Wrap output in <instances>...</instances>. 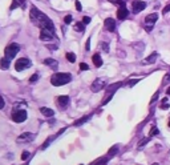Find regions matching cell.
<instances>
[{
    "label": "cell",
    "instance_id": "cell-1",
    "mask_svg": "<svg viewBox=\"0 0 170 165\" xmlns=\"http://www.w3.org/2000/svg\"><path fill=\"white\" fill-rule=\"evenodd\" d=\"M29 18L32 20V23L35 24V26L40 27V29L41 28H55L53 23H52V20L48 18L45 14H43L40 10H37L35 6L31 7V11H29Z\"/></svg>",
    "mask_w": 170,
    "mask_h": 165
},
{
    "label": "cell",
    "instance_id": "cell-2",
    "mask_svg": "<svg viewBox=\"0 0 170 165\" xmlns=\"http://www.w3.org/2000/svg\"><path fill=\"white\" fill-rule=\"evenodd\" d=\"M72 80V75L71 73H65V72H56V73L51 77V83L55 87H61L65 85Z\"/></svg>",
    "mask_w": 170,
    "mask_h": 165
},
{
    "label": "cell",
    "instance_id": "cell-3",
    "mask_svg": "<svg viewBox=\"0 0 170 165\" xmlns=\"http://www.w3.org/2000/svg\"><path fill=\"white\" fill-rule=\"evenodd\" d=\"M19 51H20V45H19V44L12 43V44H10V45L6 47V49H4V55H6L7 59L12 60L16 55L19 53Z\"/></svg>",
    "mask_w": 170,
    "mask_h": 165
},
{
    "label": "cell",
    "instance_id": "cell-4",
    "mask_svg": "<svg viewBox=\"0 0 170 165\" xmlns=\"http://www.w3.org/2000/svg\"><path fill=\"white\" fill-rule=\"evenodd\" d=\"M158 20V14H150V15H148L146 18H145V24H144V27H145V29H146V32H150L153 29V27H154V23Z\"/></svg>",
    "mask_w": 170,
    "mask_h": 165
},
{
    "label": "cell",
    "instance_id": "cell-5",
    "mask_svg": "<svg viewBox=\"0 0 170 165\" xmlns=\"http://www.w3.org/2000/svg\"><path fill=\"white\" fill-rule=\"evenodd\" d=\"M52 39H55V28H41V31H40V40L51 41Z\"/></svg>",
    "mask_w": 170,
    "mask_h": 165
},
{
    "label": "cell",
    "instance_id": "cell-6",
    "mask_svg": "<svg viewBox=\"0 0 170 165\" xmlns=\"http://www.w3.org/2000/svg\"><path fill=\"white\" fill-rule=\"evenodd\" d=\"M31 65H32V63H31L29 59L21 57V59H19V60H16V63H15V69L17 71V72H21V71H24V69H27V68H29Z\"/></svg>",
    "mask_w": 170,
    "mask_h": 165
},
{
    "label": "cell",
    "instance_id": "cell-7",
    "mask_svg": "<svg viewBox=\"0 0 170 165\" xmlns=\"http://www.w3.org/2000/svg\"><path fill=\"white\" fill-rule=\"evenodd\" d=\"M27 117H28L27 111H24V109H19V111L12 112V120H14L15 123H23L27 120Z\"/></svg>",
    "mask_w": 170,
    "mask_h": 165
},
{
    "label": "cell",
    "instance_id": "cell-8",
    "mask_svg": "<svg viewBox=\"0 0 170 165\" xmlns=\"http://www.w3.org/2000/svg\"><path fill=\"white\" fill-rule=\"evenodd\" d=\"M106 87V79H96L95 81L92 83V85H91V89L92 92H100L101 89H104V88Z\"/></svg>",
    "mask_w": 170,
    "mask_h": 165
},
{
    "label": "cell",
    "instance_id": "cell-9",
    "mask_svg": "<svg viewBox=\"0 0 170 165\" xmlns=\"http://www.w3.org/2000/svg\"><path fill=\"white\" fill-rule=\"evenodd\" d=\"M33 140H35L33 133H31V132H24V133L19 135V137L16 139V141L21 144V143H31V141H33Z\"/></svg>",
    "mask_w": 170,
    "mask_h": 165
},
{
    "label": "cell",
    "instance_id": "cell-10",
    "mask_svg": "<svg viewBox=\"0 0 170 165\" xmlns=\"http://www.w3.org/2000/svg\"><path fill=\"white\" fill-rule=\"evenodd\" d=\"M145 8H146V3H144V2L134 0V2L132 3V12H133V14H138V12L144 11Z\"/></svg>",
    "mask_w": 170,
    "mask_h": 165
},
{
    "label": "cell",
    "instance_id": "cell-11",
    "mask_svg": "<svg viewBox=\"0 0 170 165\" xmlns=\"http://www.w3.org/2000/svg\"><path fill=\"white\" fill-rule=\"evenodd\" d=\"M56 104H57L59 108L65 109V108L69 105V97H68V96H59V97L56 99Z\"/></svg>",
    "mask_w": 170,
    "mask_h": 165
},
{
    "label": "cell",
    "instance_id": "cell-12",
    "mask_svg": "<svg viewBox=\"0 0 170 165\" xmlns=\"http://www.w3.org/2000/svg\"><path fill=\"white\" fill-rule=\"evenodd\" d=\"M104 27H105V29L109 31V32H114V31H116V20L112 19V18L105 19Z\"/></svg>",
    "mask_w": 170,
    "mask_h": 165
},
{
    "label": "cell",
    "instance_id": "cell-13",
    "mask_svg": "<svg viewBox=\"0 0 170 165\" xmlns=\"http://www.w3.org/2000/svg\"><path fill=\"white\" fill-rule=\"evenodd\" d=\"M129 16V11H128V8L126 6H122V7H118V10H117V19L118 20H125Z\"/></svg>",
    "mask_w": 170,
    "mask_h": 165
},
{
    "label": "cell",
    "instance_id": "cell-14",
    "mask_svg": "<svg viewBox=\"0 0 170 165\" xmlns=\"http://www.w3.org/2000/svg\"><path fill=\"white\" fill-rule=\"evenodd\" d=\"M121 85H122V81H118V83H114V84H112V85H109L106 88V95H114V92L118 89Z\"/></svg>",
    "mask_w": 170,
    "mask_h": 165
},
{
    "label": "cell",
    "instance_id": "cell-15",
    "mask_svg": "<svg viewBox=\"0 0 170 165\" xmlns=\"http://www.w3.org/2000/svg\"><path fill=\"white\" fill-rule=\"evenodd\" d=\"M44 64L48 67H51L53 71H56L59 68V61L57 60H55V59H45L44 60Z\"/></svg>",
    "mask_w": 170,
    "mask_h": 165
},
{
    "label": "cell",
    "instance_id": "cell-16",
    "mask_svg": "<svg viewBox=\"0 0 170 165\" xmlns=\"http://www.w3.org/2000/svg\"><path fill=\"white\" fill-rule=\"evenodd\" d=\"M157 57H158V53H157V52H153L150 56H148L145 60H142V64H145V65H148V64H153L157 60Z\"/></svg>",
    "mask_w": 170,
    "mask_h": 165
},
{
    "label": "cell",
    "instance_id": "cell-17",
    "mask_svg": "<svg viewBox=\"0 0 170 165\" xmlns=\"http://www.w3.org/2000/svg\"><path fill=\"white\" fill-rule=\"evenodd\" d=\"M17 7H25V0H14L11 4V10H15V8H17Z\"/></svg>",
    "mask_w": 170,
    "mask_h": 165
},
{
    "label": "cell",
    "instance_id": "cell-18",
    "mask_svg": "<svg viewBox=\"0 0 170 165\" xmlns=\"http://www.w3.org/2000/svg\"><path fill=\"white\" fill-rule=\"evenodd\" d=\"M92 60H93V64H95V65H96L97 68L102 65V59H101V56H100L99 53H95V55H93Z\"/></svg>",
    "mask_w": 170,
    "mask_h": 165
},
{
    "label": "cell",
    "instance_id": "cell-19",
    "mask_svg": "<svg viewBox=\"0 0 170 165\" xmlns=\"http://www.w3.org/2000/svg\"><path fill=\"white\" fill-rule=\"evenodd\" d=\"M40 112L45 116V117H52V116L55 115V112L51 109V108H45V107H43V108H40Z\"/></svg>",
    "mask_w": 170,
    "mask_h": 165
},
{
    "label": "cell",
    "instance_id": "cell-20",
    "mask_svg": "<svg viewBox=\"0 0 170 165\" xmlns=\"http://www.w3.org/2000/svg\"><path fill=\"white\" fill-rule=\"evenodd\" d=\"M8 67H10V59L4 57L0 60V68H2V69H8Z\"/></svg>",
    "mask_w": 170,
    "mask_h": 165
},
{
    "label": "cell",
    "instance_id": "cell-21",
    "mask_svg": "<svg viewBox=\"0 0 170 165\" xmlns=\"http://www.w3.org/2000/svg\"><path fill=\"white\" fill-rule=\"evenodd\" d=\"M75 31H77V32H84L85 31V24L83 22H79V23H76L75 24Z\"/></svg>",
    "mask_w": 170,
    "mask_h": 165
},
{
    "label": "cell",
    "instance_id": "cell-22",
    "mask_svg": "<svg viewBox=\"0 0 170 165\" xmlns=\"http://www.w3.org/2000/svg\"><path fill=\"white\" fill-rule=\"evenodd\" d=\"M109 160V156H106V157H102V159H99L96 160L95 163H93V165H105V163H106Z\"/></svg>",
    "mask_w": 170,
    "mask_h": 165
},
{
    "label": "cell",
    "instance_id": "cell-23",
    "mask_svg": "<svg viewBox=\"0 0 170 165\" xmlns=\"http://www.w3.org/2000/svg\"><path fill=\"white\" fill-rule=\"evenodd\" d=\"M117 152H118V147L117 145H114L113 148H110V149H109V152H108V155L106 156H109V157H113V156H114Z\"/></svg>",
    "mask_w": 170,
    "mask_h": 165
},
{
    "label": "cell",
    "instance_id": "cell-24",
    "mask_svg": "<svg viewBox=\"0 0 170 165\" xmlns=\"http://www.w3.org/2000/svg\"><path fill=\"white\" fill-rule=\"evenodd\" d=\"M67 60L71 63H75L76 61V55L73 53V52H68L67 53Z\"/></svg>",
    "mask_w": 170,
    "mask_h": 165
},
{
    "label": "cell",
    "instance_id": "cell-25",
    "mask_svg": "<svg viewBox=\"0 0 170 165\" xmlns=\"http://www.w3.org/2000/svg\"><path fill=\"white\" fill-rule=\"evenodd\" d=\"M91 119V116H85V117H83V119H80V120H77V121H75V125H81L83 123H85V121H88V120Z\"/></svg>",
    "mask_w": 170,
    "mask_h": 165
},
{
    "label": "cell",
    "instance_id": "cell-26",
    "mask_svg": "<svg viewBox=\"0 0 170 165\" xmlns=\"http://www.w3.org/2000/svg\"><path fill=\"white\" fill-rule=\"evenodd\" d=\"M110 3H113V4H116V6H118V7H122V6H126L125 4V2L124 0H109Z\"/></svg>",
    "mask_w": 170,
    "mask_h": 165
},
{
    "label": "cell",
    "instance_id": "cell-27",
    "mask_svg": "<svg viewBox=\"0 0 170 165\" xmlns=\"http://www.w3.org/2000/svg\"><path fill=\"white\" fill-rule=\"evenodd\" d=\"M37 80H39V75H37V73H35V75H32V76H31L29 83H31V84H35L36 81H37Z\"/></svg>",
    "mask_w": 170,
    "mask_h": 165
},
{
    "label": "cell",
    "instance_id": "cell-28",
    "mask_svg": "<svg viewBox=\"0 0 170 165\" xmlns=\"http://www.w3.org/2000/svg\"><path fill=\"white\" fill-rule=\"evenodd\" d=\"M170 107V104L168 103V100L165 99L164 101H162V104H161V109H168V108Z\"/></svg>",
    "mask_w": 170,
    "mask_h": 165
},
{
    "label": "cell",
    "instance_id": "cell-29",
    "mask_svg": "<svg viewBox=\"0 0 170 165\" xmlns=\"http://www.w3.org/2000/svg\"><path fill=\"white\" fill-rule=\"evenodd\" d=\"M157 135H158V129H157L156 127L152 128V131H150V133H149V136H150V137H154V136H157Z\"/></svg>",
    "mask_w": 170,
    "mask_h": 165
},
{
    "label": "cell",
    "instance_id": "cell-30",
    "mask_svg": "<svg viewBox=\"0 0 170 165\" xmlns=\"http://www.w3.org/2000/svg\"><path fill=\"white\" fill-rule=\"evenodd\" d=\"M64 23H65V24H71L72 23V16L71 15H67L65 18H64Z\"/></svg>",
    "mask_w": 170,
    "mask_h": 165
},
{
    "label": "cell",
    "instance_id": "cell-31",
    "mask_svg": "<svg viewBox=\"0 0 170 165\" xmlns=\"http://www.w3.org/2000/svg\"><path fill=\"white\" fill-rule=\"evenodd\" d=\"M80 69H81V71H88V69H89L88 64H85V63H81V64H80Z\"/></svg>",
    "mask_w": 170,
    "mask_h": 165
},
{
    "label": "cell",
    "instance_id": "cell-32",
    "mask_svg": "<svg viewBox=\"0 0 170 165\" xmlns=\"http://www.w3.org/2000/svg\"><path fill=\"white\" fill-rule=\"evenodd\" d=\"M149 140H150V137H149V139H145V140H142V141H140V143H138V148H142L145 144L149 141Z\"/></svg>",
    "mask_w": 170,
    "mask_h": 165
},
{
    "label": "cell",
    "instance_id": "cell-33",
    "mask_svg": "<svg viewBox=\"0 0 170 165\" xmlns=\"http://www.w3.org/2000/svg\"><path fill=\"white\" fill-rule=\"evenodd\" d=\"M101 47H102L104 52H109V45H108V43H101Z\"/></svg>",
    "mask_w": 170,
    "mask_h": 165
},
{
    "label": "cell",
    "instance_id": "cell-34",
    "mask_svg": "<svg viewBox=\"0 0 170 165\" xmlns=\"http://www.w3.org/2000/svg\"><path fill=\"white\" fill-rule=\"evenodd\" d=\"M28 157H29V152H25V151H24L23 155H21V160H27Z\"/></svg>",
    "mask_w": 170,
    "mask_h": 165
},
{
    "label": "cell",
    "instance_id": "cell-35",
    "mask_svg": "<svg viewBox=\"0 0 170 165\" xmlns=\"http://www.w3.org/2000/svg\"><path fill=\"white\" fill-rule=\"evenodd\" d=\"M76 10H77V11H81L83 10V6H81V3H80L79 0H76Z\"/></svg>",
    "mask_w": 170,
    "mask_h": 165
},
{
    "label": "cell",
    "instance_id": "cell-36",
    "mask_svg": "<svg viewBox=\"0 0 170 165\" xmlns=\"http://www.w3.org/2000/svg\"><path fill=\"white\" fill-rule=\"evenodd\" d=\"M168 12H170V3L168 4L166 7H164V10H162V14L165 15V14H168Z\"/></svg>",
    "mask_w": 170,
    "mask_h": 165
},
{
    "label": "cell",
    "instance_id": "cell-37",
    "mask_svg": "<svg viewBox=\"0 0 170 165\" xmlns=\"http://www.w3.org/2000/svg\"><path fill=\"white\" fill-rule=\"evenodd\" d=\"M169 81H170V72H169V73H168V75L164 77V83H165V84H168Z\"/></svg>",
    "mask_w": 170,
    "mask_h": 165
},
{
    "label": "cell",
    "instance_id": "cell-38",
    "mask_svg": "<svg viewBox=\"0 0 170 165\" xmlns=\"http://www.w3.org/2000/svg\"><path fill=\"white\" fill-rule=\"evenodd\" d=\"M4 105H6V103H4V100H3L2 96H0V109H3Z\"/></svg>",
    "mask_w": 170,
    "mask_h": 165
},
{
    "label": "cell",
    "instance_id": "cell-39",
    "mask_svg": "<svg viewBox=\"0 0 170 165\" xmlns=\"http://www.w3.org/2000/svg\"><path fill=\"white\" fill-rule=\"evenodd\" d=\"M83 23H84V24H88V23H91V18H88V16H85V18L83 19Z\"/></svg>",
    "mask_w": 170,
    "mask_h": 165
},
{
    "label": "cell",
    "instance_id": "cell-40",
    "mask_svg": "<svg viewBox=\"0 0 170 165\" xmlns=\"http://www.w3.org/2000/svg\"><path fill=\"white\" fill-rule=\"evenodd\" d=\"M157 99H158V92H157V93H156L154 96H153V99H152V101H150V105H152V104H153V103H154V101H156V100H157Z\"/></svg>",
    "mask_w": 170,
    "mask_h": 165
},
{
    "label": "cell",
    "instance_id": "cell-41",
    "mask_svg": "<svg viewBox=\"0 0 170 165\" xmlns=\"http://www.w3.org/2000/svg\"><path fill=\"white\" fill-rule=\"evenodd\" d=\"M137 83H138V80H132V81L128 84V87H133V85H134V84H137Z\"/></svg>",
    "mask_w": 170,
    "mask_h": 165
},
{
    "label": "cell",
    "instance_id": "cell-42",
    "mask_svg": "<svg viewBox=\"0 0 170 165\" xmlns=\"http://www.w3.org/2000/svg\"><path fill=\"white\" fill-rule=\"evenodd\" d=\"M89 48H91V39H88V41H87V47H85V49L89 51Z\"/></svg>",
    "mask_w": 170,
    "mask_h": 165
},
{
    "label": "cell",
    "instance_id": "cell-43",
    "mask_svg": "<svg viewBox=\"0 0 170 165\" xmlns=\"http://www.w3.org/2000/svg\"><path fill=\"white\" fill-rule=\"evenodd\" d=\"M166 93H168V95L170 96V87H169V88H168V89H166Z\"/></svg>",
    "mask_w": 170,
    "mask_h": 165
},
{
    "label": "cell",
    "instance_id": "cell-44",
    "mask_svg": "<svg viewBox=\"0 0 170 165\" xmlns=\"http://www.w3.org/2000/svg\"><path fill=\"white\" fill-rule=\"evenodd\" d=\"M152 165H160V164H157V163H154V164H152Z\"/></svg>",
    "mask_w": 170,
    "mask_h": 165
},
{
    "label": "cell",
    "instance_id": "cell-45",
    "mask_svg": "<svg viewBox=\"0 0 170 165\" xmlns=\"http://www.w3.org/2000/svg\"><path fill=\"white\" fill-rule=\"evenodd\" d=\"M169 127H170V120H169Z\"/></svg>",
    "mask_w": 170,
    "mask_h": 165
},
{
    "label": "cell",
    "instance_id": "cell-46",
    "mask_svg": "<svg viewBox=\"0 0 170 165\" xmlns=\"http://www.w3.org/2000/svg\"><path fill=\"white\" fill-rule=\"evenodd\" d=\"M169 72H170V71H169Z\"/></svg>",
    "mask_w": 170,
    "mask_h": 165
}]
</instances>
